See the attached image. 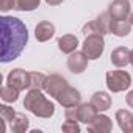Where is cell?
Here are the masks:
<instances>
[{
    "label": "cell",
    "mask_w": 133,
    "mask_h": 133,
    "mask_svg": "<svg viewBox=\"0 0 133 133\" xmlns=\"http://www.w3.org/2000/svg\"><path fill=\"white\" fill-rule=\"evenodd\" d=\"M44 91L50 97H53L64 108L82 103V94H80V91L75 89V88H72L69 85V82L66 80L63 75H59V74L47 75Z\"/></svg>",
    "instance_id": "7a4b0ae2"
},
{
    "label": "cell",
    "mask_w": 133,
    "mask_h": 133,
    "mask_svg": "<svg viewBox=\"0 0 133 133\" xmlns=\"http://www.w3.org/2000/svg\"><path fill=\"white\" fill-rule=\"evenodd\" d=\"M0 10H2L3 13L5 11H8V10H14V0H2L0 2Z\"/></svg>",
    "instance_id": "cb8c5ba5"
},
{
    "label": "cell",
    "mask_w": 133,
    "mask_h": 133,
    "mask_svg": "<svg viewBox=\"0 0 133 133\" xmlns=\"http://www.w3.org/2000/svg\"><path fill=\"white\" fill-rule=\"evenodd\" d=\"M63 2H64V0H45V3L50 5V6H58V5H61Z\"/></svg>",
    "instance_id": "484cf974"
},
{
    "label": "cell",
    "mask_w": 133,
    "mask_h": 133,
    "mask_svg": "<svg viewBox=\"0 0 133 133\" xmlns=\"http://www.w3.org/2000/svg\"><path fill=\"white\" fill-rule=\"evenodd\" d=\"M125 100H127V105L130 107V108H133V89L127 94V97H125Z\"/></svg>",
    "instance_id": "d4e9b609"
},
{
    "label": "cell",
    "mask_w": 133,
    "mask_h": 133,
    "mask_svg": "<svg viewBox=\"0 0 133 133\" xmlns=\"http://www.w3.org/2000/svg\"><path fill=\"white\" fill-rule=\"evenodd\" d=\"M61 130L66 133H78L80 131V125L78 121H71V119H66V122L61 125Z\"/></svg>",
    "instance_id": "603a6c76"
},
{
    "label": "cell",
    "mask_w": 133,
    "mask_h": 133,
    "mask_svg": "<svg viewBox=\"0 0 133 133\" xmlns=\"http://www.w3.org/2000/svg\"><path fill=\"white\" fill-rule=\"evenodd\" d=\"M88 130L91 133H110L113 130V122L107 114H96L92 121L88 124Z\"/></svg>",
    "instance_id": "30bf717a"
},
{
    "label": "cell",
    "mask_w": 133,
    "mask_h": 133,
    "mask_svg": "<svg viewBox=\"0 0 133 133\" xmlns=\"http://www.w3.org/2000/svg\"><path fill=\"white\" fill-rule=\"evenodd\" d=\"M6 83L14 86L19 91L30 89V72L24 69H13L6 77Z\"/></svg>",
    "instance_id": "52a82bcc"
},
{
    "label": "cell",
    "mask_w": 133,
    "mask_h": 133,
    "mask_svg": "<svg viewBox=\"0 0 133 133\" xmlns=\"http://www.w3.org/2000/svg\"><path fill=\"white\" fill-rule=\"evenodd\" d=\"M110 24H111V16L107 11V13H102L100 16H97L94 21H89L88 24H85L82 33L85 36H89V35H108L110 33Z\"/></svg>",
    "instance_id": "8992f818"
},
{
    "label": "cell",
    "mask_w": 133,
    "mask_h": 133,
    "mask_svg": "<svg viewBox=\"0 0 133 133\" xmlns=\"http://www.w3.org/2000/svg\"><path fill=\"white\" fill-rule=\"evenodd\" d=\"M89 102L92 103V107H94L99 113H103V111H107V110L111 108V96H110L108 92H105V91H97V92H94V94L91 96V100H89Z\"/></svg>",
    "instance_id": "7c38bea8"
},
{
    "label": "cell",
    "mask_w": 133,
    "mask_h": 133,
    "mask_svg": "<svg viewBox=\"0 0 133 133\" xmlns=\"http://www.w3.org/2000/svg\"><path fill=\"white\" fill-rule=\"evenodd\" d=\"M97 113L99 111L92 107L91 102L89 103H80V105H77V119H78V122H83L86 125L92 121V117Z\"/></svg>",
    "instance_id": "2e32d148"
},
{
    "label": "cell",
    "mask_w": 133,
    "mask_h": 133,
    "mask_svg": "<svg viewBox=\"0 0 133 133\" xmlns=\"http://www.w3.org/2000/svg\"><path fill=\"white\" fill-rule=\"evenodd\" d=\"M47 75L42 72H30V89H44Z\"/></svg>",
    "instance_id": "ffe728a7"
},
{
    "label": "cell",
    "mask_w": 133,
    "mask_h": 133,
    "mask_svg": "<svg viewBox=\"0 0 133 133\" xmlns=\"http://www.w3.org/2000/svg\"><path fill=\"white\" fill-rule=\"evenodd\" d=\"M111 63L116 68H125L127 64H130V50L124 45L121 47H116L113 52H111Z\"/></svg>",
    "instance_id": "5bb4252c"
},
{
    "label": "cell",
    "mask_w": 133,
    "mask_h": 133,
    "mask_svg": "<svg viewBox=\"0 0 133 133\" xmlns=\"http://www.w3.org/2000/svg\"><path fill=\"white\" fill-rule=\"evenodd\" d=\"M130 2L128 0H113L108 5V14L113 21H127L130 17Z\"/></svg>",
    "instance_id": "ba28073f"
},
{
    "label": "cell",
    "mask_w": 133,
    "mask_h": 133,
    "mask_svg": "<svg viewBox=\"0 0 133 133\" xmlns=\"http://www.w3.org/2000/svg\"><path fill=\"white\" fill-rule=\"evenodd\" d=\"M131 27H133V25L130 24L128 19H127V21H113V19H111L110 33L114 35V36H117V38H125V36L130 35Z\"/></svg>",
    "instance_id": "e0dca14e"
},
{
    "label": "cell",
    "mask_w": 133,
    "mask_h": 133,
    "mask_svg": "<svg viewBox=\"0 0 133 133\" xmlns=\"http://www.w3.org/2000/svg\"><path fill=\"white\" fill-rule=\"evenodd\" d=\"M131 86V75L127 71H110L107 72V88L111 92H121Z\"/></svg>",
    "instance_id": "277c9868"
},
{
    "label": "cell",
    "mask_w": 133,
    "mask_h": 133,
    "mask_svg": "<svg viewBox=\"0 0 133 133\" xmlns=\"http://www.w3.org/2000/svg\"><path fill=\"white\" fill-rule=\"evenodd\" d=\"M128 21H130V24L133 25V13H130V17H128Z\"/></svg>",
    "instance_id": "83f0119b"
},
{
    "label": "cell",
    "mask_w": 133,
    "mask_h": 133,
    "mask_svg": "<svg viewBox=\"0 0 133 133\" xmlns=\"http://www.w3.org/2000/svg\"><path fill=\"white\" fill-rule=\"evenodd\" d=\"M28 42L27 25L13 16L0 17V61L10 63L19 58Z\"/></svg>",
    "instance_id": "6da1fadb"
},
{
    "label": "cell",
    "mask_w": 133,
    "mask_h": 133,
    "mask_svg": "<svg viewBox=\"0 0 133 133\" xmlns=\"http://www.w3.org/2000/svg\"><path fill=\"white\" fill-rule=\"evenodd\" d=\"M41 0H14V10L17 11H33L39 6Z\"/></svg>",
    "instance_id": "44dd1931"
},
{
    "label": "cell",
    "mask_w": 133,
    "mask_h": 133,
    "mask_svg": "<svg viewBox=\"0 0 133 133\" xmlns=\"http://www.w3.org/2000/svg\"><path fill=\"white\" fill-rule=\"evenodd\" d=\"M16 114L17 113L14 111V108H11L8 105H0V117H2V121H3V128L6 127L8 122H11L16 117Z\"/></svg>",
    "instance_id": "7402d4cb"
},
{
    "label": "cell",
    "mask_w": 133,
    "mask_h": 133,
    "mask_svg": "<svg viewBox=\"0 0 133 133\" xmlns=\"http://www.w3.org/2000/svg\"><path fill=\"white\" fill-rule=\"evenodd\" d=\"M78 47V38L75 35H63L58 39V50L61 53L71 55L72 52H75Z\"/></svg>",
    "instance_id": "4fadbf2b"
},
{
    "label": "cell",
    "mask_w": 133,
    "mask_h": 133,
    "mask_svg": "<svg viewBox=\"0 0 133 133\" xmlns=\"http://www.w3.org/2000/svg\"><path fill=\"white\" fill-rule=\"evenodd\" d=\"M116 121L124 133H133V113L128 110H117Z\"/></svg>",
    "instance_id": "9a60e30c"
},
{
    "label": "cell",
    "mask_w": 133,
    "mask_h": 133,
    "mask_svg": "<svg viewBox=\"0 0 133 133\" xmlns=\"http://www.w3.org/2000/svg\"><path fill=\"white\" fill-rule=\"evenodd\" d=\"M10 124H11V131H13V133H25V131L28 130V127H30L28 117H27L25 114H22V113H17L16 117H14Z\"/></svg>",
    "instance_id": "ac0fdd59"
},
{
    "label": "cell",
    "mask_w": 133,
    "mask_h": 133,
    "mask_svg": "<svg viewBox=\"0 0 133 133\" xmlns=\"http://www.w3.org/2000/svg\"><path fill=\"white\" fill-rule=\"evenodd\" d=\"M19 89H16L14 86H11V85H3L2 86V89H0V97H2V100L3 102H8V103H14V102H17V99H19Z\"/></svg>",
    "instance_id": "d6986e66"
},
{
    "label": "cell",
    "mask_w": 133,
    "mask_h": 133,
    "mask_svg": "<svg viewBox=\"0 0 133 133\" xmlns=\"http://www.w3.org/2000/svg\"><path fill=\"white\" fill-rule=\"evenodd\" d=\"M88 56L83 53V52H72L68 58V69L72 72V74H83L88 68Z\"/></svg>",
    "instance_id": "9c48e42d"
},
{
    "label": "cell",
    "mask_w": 133,
    "mask_h": 133,
    "mask_svg": "<svg viewBox=\"0 0 133 133\" xmlns=\"http://www.w3.org/2000/svg\"><path fill=\"white\" fill-rule=\"evenodd\" d=\"M55 36V25L50 21H41L35 28V38L39 42H45Z\"/></svg>",
    "instance_id": "8fae6325"
},
{
    "label": "cell",
    "mask_w": 133,
    "mask_h": 133,
    "mask_svg": "<svg viewBox=\"0 0 133 133\" xmlns=\"http://www.w3.org/2000/svg\"><path fill=\"white\" fill-rule=\"evenodd\" d=\"M24 108L42 119H49L55 114V105L42 94V89H28L24 99Z\"/></svg>",
    "instance_id": "3957f363"
},
{
    "label": "cell",
    "mask_w": 133,
    "mask_h": 133,
    "mask_svg": "<svg viewBox=\"0 0 133 133\" xmlns=\"http://www.w3.org/2000/svg\"><path fill=\"white\" fill-rule=\"evenodd\" d=\"M130 64L133 66V49L130 50Z\"/></svg>",
    "instance_id": "4316f807"
},
{
    "label": "cell",
    "mask_w": 133,
    "mask_h": 133,
    "mask_svg": "<svg viewBox=\"0 0 133 133\" xmlns=\"http://www.w3.org/2000/svg\"><path fill=\"white\" fill-rule=\"evenodd\" d=\"M105 50V39L103 35H89L85 38L82 44V52L88 56V59H97L102 56Z\"/></svg>",
    "instance_id": "5b68a950"
}]
</instances>
